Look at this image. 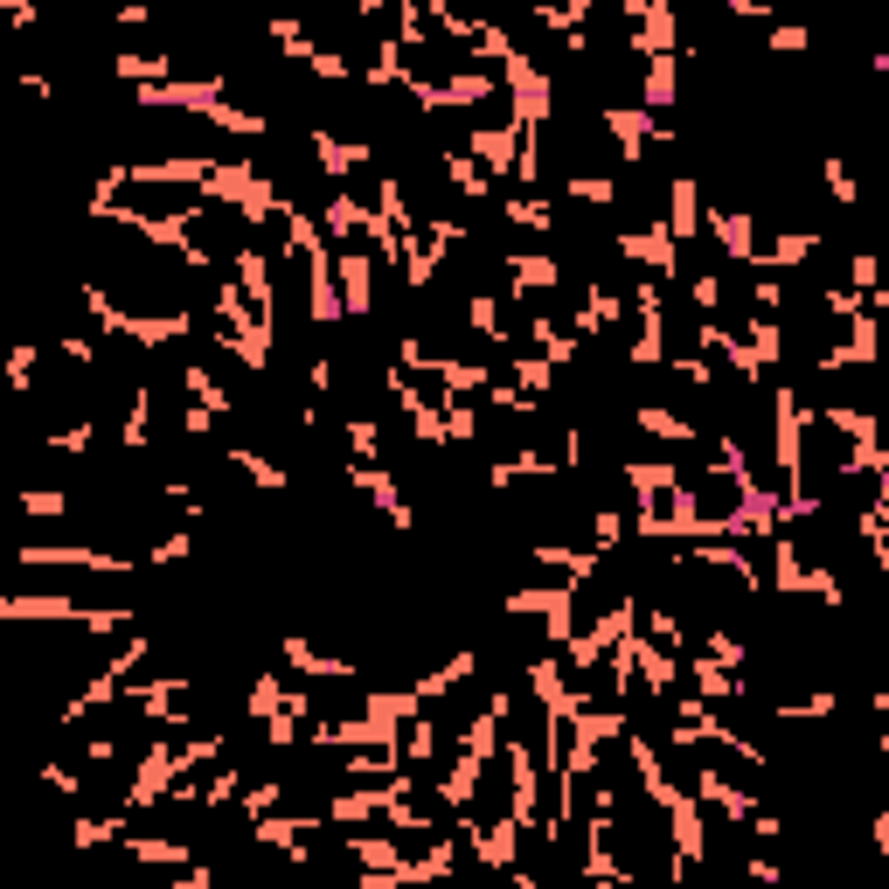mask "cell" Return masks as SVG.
Masks as SVG:
<instances>
[{"instance_id": "obj_1", "label": "cell", "mask_w": 889, "mask_h": 889, "mask_svg": "<svg viewBox=\"0 0 889 889\" xmlns=\"http://www.w3.org/2000/svg\"><path fill=\"white\" fill-rule=\"evenodd\" d=\"M14 563H28V570H105V577L140 570V556H105L84 550V542H28V550H14Z\"/></svg>"}, {"instance_id": "obj_2", "label": "cell", "mask_w": 889, "mask_h": 889, "mask_svg": "<svg viewBox=\"0 0 889 889\" xmlns=\"http://www.w3.org/2000/svg\"><path fill=\"white\" fill-rule=\"evenodd\" d=\"M688 779H695V792H688V800L716 806V813H723V820H736V827H750V820H758V806H750V792H736V785L723 779V771H688Z\"/></svg>"}, {"instance_id": "obj_3", "label": "cell", "mask_w": 889, "mask_h": 889, "mask_svg": "<svg viewBox=\"0 0 889 889\" xmlns=\"http://www.w3.org/2000/svg\"><path fill=\"white\" fill-rule=\"evenodd\" d=\"M313 160H320L327 181H348V175H362V167H375V154L362 140H334V132H313Z\"/></svg>"}, {"instance_id": "obj_4", "label": "cell", "mask_w": 889, "mask_h": 889, "mask_svg": "<svg viewBox=\"0 0 889 889\" xmlns=\"http://www.w3.org/2000/svg\"><path fill=\"white\" fill-rule=\"evenodd\" d=\"M334 272H340V313H369V299H375V257L369 251H340Z\"/></svg>"}, {"instance_id": "obj_5", "label": "cell", "mask_w": 889, "mask_h": 889, "mask_svg": "<svg viewBox=\"0 0 889 889\" xmlns=\"http://www.w3.org/2000/svg\"><path fill=\"white\" fill-rule=\"evenodd\" d=\"M278 653H286L299 674H313V681H348V674H355V668H348L340 653H320V647H307V639H286Z\"/></svg>"}, {"instance_id": "obj_6", "label": "cell", "mask_w": 889, "mask_h": 889, "mask_svg": "<svg viewBox=\"0 0 889 889\" xmlns=\"http://www.w3.org/2000/svg\"><path fill=\"white\" fill-rule=\"evenodd\" d=\"M668 216H674V223H668L674 243H688L695 230H702V223H695V216H702V202H695V181H688V175H674V188H668Z\"/></svg>"}, {"instance_id": "obj_7", "label": "cell", "mask_w": 889, "mask_h": 889, "mask_svg": "<svg viewBox=\"0 0 889 889\" xmlns=\"http://www.w3.org/2000/svg\"><path fill=\"white\" fill-rule=\"evenodd\" d=\"M125 834H132L125 813H84V820L70 827V841H77V848H119Z\"/></svg>"}, {"instance_id": "obj_8", "label": "cell", "mask_w": 889, "mask_h": 889, "mask_svg": "<svg viewBox=\"0 0 889 889\" xmlns=\"http://www.w3.org/2000/svg\"><path fill=\"white\" fill-rule=\"evenodd\" d=\"M515 834H521L515 820H494V827H480V834H472V855H480L486 868H515Z\"/></svg>"}, {"instance_id": "obj_9", "label": "cell", "mask_w": 889, "mask_h": 889, "mask_svg": "<svg viewBox=\"0 0 889 889\" xmlns=\"http://www.w3.org/2000/svg\"><path fill=\"white\" fill-rule=\"evenodd\" d=\"M507 272H515V292H556L563 286L556 257H507Z\"/></svg>"}, {"instance_id": "obj_10", "label": "cell", "mask_w": 889, "mask_h": 889, "mask_svg": "<svg viewBox=\"0 0 889 889\" xmlns=\"http://www.w3.org/2000/svg\"><path fill=\"white\" fill-rule=\"evenodd\" d=\"M320 223H327V237H334V243H348L355 230H369V209L348 195V188H334V202H327V216H320Z\"/></svg>"}, {"instance_id": "obj_11", "label": "cell", "mask_w": 889, "mask_h": 889, "mask_svg": "<svg viewBox=\"0 0 889 889\" xmlns=\"http://www.w3.org/2000/svg\"><path fill=\"white\" fill-rule=\"evenodd\" d=\"M639 431H647V439H668V445H695V424L674 418V410H660V404H639Z\"/></svg>"}, {"instance_id": "obj_12", "label": "cell", "mask_w": 889, "mask_h": 889, "mask_svg": "<svg viewBox=\"0 0 889 889\" xmlns=\"http://www.w3.org/2000/svg\"><path fill=\"white\" fill-rule=\"evenodd\" d=\"M709 230L730 257H750V216L744 209H709Z\"/></svg>"}, {"instance_id": "obj_13", "label": "cell", "mask_w": 889, "mask_h": 889, "mask_svg": "<svg viewBox=\"0 0 889 889\" xmlns=\"http://www.w3.org/2000/svg\"><path fill=\"white\" fill-rule=\"evenodd\" d=\"M501 216H507V223H521V230H536V237H550V230H556V202H536V195L501 202Z\"/></svg>"}, {"instance_id": "obj_14", "label": "cell", "mask_w": 889, "mask_h": 889, "mask_svg": "<svg viewBox=\"0 0 889 889\" xmlns=\"http://www.w3.org/2000/svg\"><path fill=\"white\" fill-rule=\"evenodd\" d=\"M688 668H695V688L716 695V702H736V695H744V681H736L730 668H716V660H688Z\"/></svg>"}, {"instance_id": "obj_15", "label": "cell", "mask_w": 889, "mask_h": 889, "mask_svg": "<svg viewBox=\"0 0 889 889\" xmlns=\"http://www.w3.org/2000/svg\"><path fill=\"white\" fill-rule=\"evenodd\" d=\"M439 175H445L452 188H459V195H494V181H486V175H480V167H472L466 154H445V160H439Z\"/></svg>"}, {"instance_id": "obj_16", "label": "cell", "mask_w": 889, "mask_h": 889, "mask_svg": "<svg viewBox=\"0 0 889 889\" xmlns=\"http://www.w3.org/2000/svg\"><path fill=\"white\" fill-rule=\"evenodd\" d=\"M22 515H28V521H63V515H70V494H63V486H28V494H22Z\"/></svg>"}, {"instance_id": "obj_17", "label": "cell", "mask_w": 889, "mask_h": 889, "mask_svg": "<svg viewBox=\"0 0 889 889\" xmlns=\"http://www.w3.org/2000/svg\"><path fill=\"white\" fill-rule=\"evenodd\" d=\"M91 439H98V424H91V418H77V424H63V431H49V445L63 452V459H84V452H91Z\"/></svg>"}, {"instance_id": "obj_18", "label": "cell", "mask_w": 889, "mask_h": 889, "mask_svg": "<svg viewBox=\"0 0 889 889\" xmlns=\"http://www.w3.org/2000/svg\"><path fill=\"white\" fill-rule=\"evenodd\" d=\"M35 362H43V348H35V340H22V348L8 355V389H35Z\"/></svg>"}, {"instance_id": "obj_19", "label": "cell", "mask_w": 889, "mask_h": 889, "mask_svg": "<svg viewBox=\"0 0 889 889\" xmlns=\"http://www.w3.org/2000/svg\"><path fill=\"white\" fill-rule=\"evenodd\" d=\"M591 536H598V550H612V542H626V515H612V507H598Z\"/></svg>"}, {"instance_id": "obj_20", "label": "cell", "mask_w": 889, "mask_h": 889, "mask_svg": "<svg viewBox=\"0 0 889 889\" xmlns=\"http://www.w3.org/2000/svg\"><path fill=\"white\" fill-rule=\"evenodd\" d=\"M771 49H785V56H806V49H813V35H806V28H771Z\"/></svg>"}, {"instance_id": "obj_21", "label": "cell", "mask_w": 889, "mask_h": 889, "mask_svg": "<svg viewBox=\"0 0 889 889\" xmlns=\"http://www.w3.org/2000/svg\"><path fill=\"white\" fill-rule=\"evenodd\" d=\"M827 188H834V202H855V181H848L841 160H827Z\"/></svg>"}]
</instances>
